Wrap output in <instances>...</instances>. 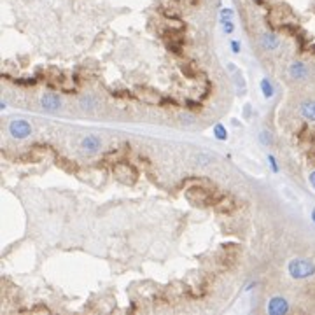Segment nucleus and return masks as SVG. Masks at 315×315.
<instances>
[{
  "label": "nucleus",
  "instance_id": "1",
  "mask_svg": "<svg viewBox=\"0 0 315 315\" xmlns=\"http://www.w3.org/2000/svg\"><path fill=\"white\" fill-rule=\"evenodd\" d=\"M287 273L294 280H307L315 275V263L307 258H294L287 263Z\"/></svg>",
  "mask_w": 315,
  "mask_h": 315
},
{
  "label": "nucleus",
  "instance_id": "2",
  "mask_svg": "<svg viewBox=\"0 0 315 315\" xmlns=\"http://www.w3.org/2000/svg\"><path fill=\"white\" fill-rule=\"evenodd\" d=\"M186 198L191 205L195 207H208V205H216L219 200L214 198L210 189L207 188H200V186H195V188H189L188 193H186Z\"/></svg>",
  "mask_w": 315,
  "mask_h": 315
},
{
  "label": "nucleus",
  "instance_id": "3",
  "mask_svg": "<svg viewBox=\"0 0 315 315\" xmlns=\"http://www.w3.org/2000/svg\"><path fill=\"white\" fill-rule=\"evenodd\" d=\"M102 139H100L96 133H89V135H84L83 139L79 140V151L86 156H95L102 151Z\"/></svg>",
  "mask_w": 315,
  "mask_h": 315
},
{
  "label": "nucleus",
  "instance_id": "4",
  "mask_svg": "<svg viewBox=\"0 0 315 315\" xmlns=\"http://www.w3.org/2000/svg\"><path fill=\"white\" fill-rule=\"evenodd\" d=\"M287 74L292 81H298V83H303V81H308L312 77V70L305 61L301 60H294L289 63L287 67Z\"/></svg>",
  "mask_w": 315,
  "mask_h": 315
},
{
  "label": "nucleus",
  "instance_id": "5",
  "mask_svg": "<svg viewBox=\"0 0 315 315\" xmlns=\"http://www.w3.org/2000/svg\"><path fill=\"white\" fill-rule=\"evenodd\" d=\"M32 132H33L32 124L25 119H12L11 123H9V133H11L12 139L25 140L32 135Z\"/></svg>",
  "mask_w": 315,
  "mask_h": 315
},
{
  "label": "nucleus",
  "instance_id": "6",
  "mask_svg": "<svg viewBox=\"0 0 315 315\" xmlns=\"http://www.w3.org/2000/svg\"><path fill=\"white\" fill-rule=\"evenodd\" d=\"M40 107L46 112H58L63 107V100L58 93L55 91H44L40 95Z\"/></svg>",
  "mask_w": 315,
  "mask_h": 315
},
{
  "label": "nucleus",
  "instance_id": "7",
  "mask_svg": "<svg viewBox=\"0 0 315 315\" xmlns=\"http://www.w3.org/2000/svg\"><path fill=\"white\" fill-rule=\"evenodd\" d=\"M291 310V305L284 296H273V298L268 299L266 305V312L270 315H286Z\"/></svg>",
  "mask_w": 315,
  "mask_h": 315
},
{
  "label": "nucleus",
  "instance_id": "8",
  "mask_svg": "<svg viewBox=\"0 0 315 315\" xmlns=\"http://www.w3.org/2000/svg\"><path fill=\"white\" fill-rule=\"evenodd\" d=\"M114 173H116V177L121 180L123 184H135V180H137V170L132 167V165H128V163H117V165H114Z\"/></svg>",
  "mask_w": 315,
  "mask_h": 315
},
{
  "label": "nucleus",
  "instance_id": "9",
  "mask_svg": "<svg viewBox=\"0 0 315 315\" xmlns=\"http://www.w3.org/2000/svg\"><path fill=\"white\" fill-rule=\"evenodd\" d=\"M259 44L264 51L273 53L280 48V37L277 35L275 32H264L263 35L259 37Z\"/></svg>",
  "mask_w": 315,
  "mask_h": 315
},
{
  "label": "nucleus",
  "instance_id": "10",
  "mask_svg": "<svg viewBox=\"0 0 315 315\" xmlns=\"http://www.w3.org/2000/svg\"><path fill=\"white\" fill-rule=\"evenodd\" d=\"M299 114L308 123H315V100L308 98L299 104Z\"/></svg>",
  "mask_w": 315,
  "mask_h": 315
},
{
  "label": "nucleus",
  "instance_id": "11",
  "mask_svg": "<svg viewBox=\"0 0 315 315\" xmlns=\"http://www.w3.org/2000/svg\"><path fill=\"white\" fill-rule=\"evenodd\" d=\"M259 89H261V95L266 100H271L275 96V86H273V83H271L268 77H263V79L259 81Z\"/></svg>",
  "mask_w": 315,
  "mask_h": 315
},
{
  "label": "nucleus",
  "instance_id": "12",
  "mask_svg": "<svg viewBox=\"0 0 315 315\" xmlns=\"http://www.w3.org/2000/svg\"><path fill=\"white\" fill-rule=\"evenodd\" d=\"M212 133H214V139L219 140V142H226L228 137H229V133H228L226 126L223 123H217L216 126L212 128Z\"/></svg>",
  "mask_w": 315,
  "mask_h": 315
},
{
  "label": "nucleus",
  "instance_id": "13",
  "mask_svg": "<svg viewBox=\"0 0 315 315\" xmlns=\"http://www.w3.org/2000/svg\"><path fill=\"white\" fill-rule=\"evenodd\" d=\"M79 105H81L83 111H95L96 105H98V102H96L93 96H84V98H81Z\"/></svg>",
  "mask_w": 315,
  "mask_h": 315
},
{
  "label": "nucleus",
  "instance_id": "14",
  "mask_svg": "<svg viewBox=\"0 0 315 315\" xmlns=\"http://www.w3.org/2000/svg\"><path fill=\"white\" fill-rule=\"evenodd\" d=\"M259 142L264 145V147H271V145H273V142H275V140H273V133L268 132V130H261V132H259Z\"/></svg>",
  "mask_w": 315,
  "mask_h": 315
},
{
  "label": "nucleus",
  "instance_id": "15",
  "mask_svg": "<svg viewBox=\"0 0 315 315\" xmlns=\"http://www.w3.org/2000/svg\"><path fill=\"white\" fill-rule=\"evenodd\" d=\"M266 163H268V167H270V170H271V173H279L280 172V167H279V161H277V158L273 154H268L266 156Z\"/></svg>",
  "mask_w": 315,
  "mask_h": 315
},
{
  "label": "nucleus",
  "instance_id": "16",
  "mask_svg": "<svg viewBox=\"0 0 315 315\" xmlns=\"http://www.w3.org/2000/svg\"><path fill=\"white\" fill-rule=\"evenodd\" d=\"M219 23H221V28H223V33H226V35H231V33L235 32V23H233V20L219 21Z\"/></svg>",
  "mask_w": 315,
  "mask_h": 315
},
{
  "label": "nucleus",
  "instance_id": "17",
  "mask_svg": "<svg viewBox=\"0 0 315 315\" xmlns=\"http://www.w3.org/2000/svg\"><path fill=\"white\" fill-rule=\"evenodd\" d=\"M233 16H235V11L229 7H224V9H221V12H219V21L233 20Z\"/></svg>",
  "mask_w": 315,
  "mask_h": 315
},
{
  "label": "nucleus",
  "instance_id": "18",
  "mask_svg": "<svg viewBox=\"0 0 315 315\" xmlns=\"http://www.w3.org/2000/svg\"><path fill=\"white\" fill-rule=\"evenodd\" d=\"M229 49H231L233 55H240V51H242V42L236 39L229 40Z\"/></svg>",
  "mask_w": 315,
  "mask_h": 315
},
{
  "label": "nucleus",
  "instance_id": "19",
  "mask_svg": "<svg viewBox=\"0 0 315 315\" xmlns=\"http://www.w3.org/2000/svg\"><path fill=\"white\" fill-rule=\"evenodd\" d=\"M308 182H310V186L315 189V170L310 172V175H308Z\"/></svg>",
  "mask_w": 315,
  "mask_h": 315
},
{
  "label": "nucleus",
  "instance_id": "20",
  "mask_svg": "<svg viewBox=\"0 0 315 315\" xmlns=\"http://www.w3.org/2000/svg\"><path fill=\"white\" fill-rule=\"evenodd\" d=\"M252 287H256V282H249V284H247V287H245V291H251Z\"/></svg>",
  "mask_w": 315,
  "mask_h": 315
},
{
  "label": "nucleus",
  "instance_id": "21",
  "mask_svg": "<svg viewBox=\"0 0 315 315\" xmlns=\"http://www.w3.org/2000/svg\"><path fill=\"white\" fill-rule=\"evenodd\" d=\"M310 219H312V223H314V224H315V208H314V210H312V212H310Z\"/></svg>",
  "mask_w": 315,
  "mask_h": 315
},
{
  "label": "nucleus",
  "instance_id": "22",
  "mask_svg": "<svg viewBox=\"0 0 315 315\" xmlns=\"http://www.w3.org/2000/svg\"><path fill=\"white\" fill-rule=\"evenodd\" d=\"M0 107H2V111H5V109H7V102H5V100H2V104H0Z\"/></svg>",
  "mask_w": 315,
  "mask_h": 315
}]
</instances>
